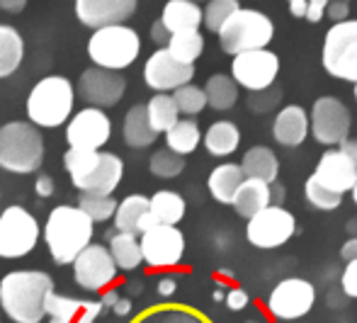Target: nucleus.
<instances>
[{"mask_svg": "<svg viewBox=\"0 0 357 323\" xmlns=\"http://www.w3.org/2000/svg\"><path fill=\"white\" fill-rule=\"evenodd\" d=\"M112 122L100 107H85L66 124L68 149L78 151H100L109 141Z\"/></svg>", "mask_w": 357, "mask_h": 323, "instance_id": "obj_16", "label": "nucleus"}, {"mask_svg": "<svg viewBox=\"0 0 357 323\" xmlns=\"http://www.w3.org/2000/svg\"><path fill=\"white\" fill-rule=\"evenodd\" d=\"M289 3V13L291 17H306V10H309V0H287Z\"/></svg>", "mask_w": 357, "mask_h": 323, "instance_id": "obj_48", "label": "nucleus"}, {"mask_svg": "<svg viewBox=\"0 0 357 323\" xmlns=\"http://www.w3.org/2000/svg\"><path fill=\"white\" fill-rule=\"evenodd\" d=\"M39 241V224L24 206H8L0 214V258H22Z\"/></svg>", "mask_w": 357, "mask_h": 323, "instance_id": "obj_9", "label": "nucleus"}, {"mask_svg": "<svg viewBox=\"0 0 357 323\" xmlns=\"http://www.w3.org/2000/svg\"><path fill=\"white\" fill-rule=\"evenodd\" d=\"M117 270L119 267L114 262L112 253H109V248L98 243H90L73 262L75 282L88 292H98L102 287H107L117 277Z\"/></svg>", "mask_w": 357, "mask_h": 323, "instance_id": "obj_18", "label": "nucleus"}, {"mask_svg": "<svg viewBox=\"0 0 357 323\" xmlns=\"http://www.w3.org/2000/svg\"><path fill=\"white\" fill-rule=\"evenodd\" d=\"M245 178L250 180H263V183H278L280 175V160L268 146H253L245 151L243 160H241Z\"/></svg>", "mask_w": 357, "mask_h": 323, "instance_id": "obj_28", "label": "nucleus"}, {"mask_svg": "<svg viewBox=\"0 0 357 323\" xmlns=\"http://www.w3.org/2000/svg\"><path fill=\"white\" fill-rule=\"evenodd\" d=\"M124 90H127V80L119 70H107L93 66V68L83 70L78 80V95L85 105L90 107H114L122 100Z\"/></svg>", "mask_w": 357, "mask_h": 323, "instance_id": "obj_14", "label": "nucleus"}, {"mask_svg": "<svg viewBox=\"0 0 357 323\" xmlns=\"http://www.w3.org/2000/svg\"><path fill=\"white\" fill-rule=\"evenodd\" d=\"M95 221L80 206H54L44 226V241L56 265L75 262L90 246Z\"/></svg>", "mask_w": 357, "mask_h": 323, "instance_id": "obj_2", "label": "nucleus"}, {"mask_svg": "<svg viewBox=\"0 0 357 323\" xmlns=\"http://www.w3.org/2000/svg\"><path fill=\"white\" fill-rule=\"evenodd\" d=\"M241 10V3L238 0H209L204 5V27L209 32L219 34L224 29V24L234 17L236 13Z\"/></svg>", "mask_w": 357, "mask_h": 323, "instance_id": "obj_38", "label": "nucleus"}, {"mask_svg": "<svg viewBox=\"0 0 357 323\" xmlns=\"http://www.w3.org/2000/svg\"><path fill=\"white\" fill-rule=\"evenodd\" d=\"M350 110L333 95H324L311 107V134L319 144L343 146L350 134Z\"/></svg>", "mask_w": 357, "mask_h": 323, "instance_id": "obj_10", "label": "nucleus"}, {"mask_svg": "<svg viewBox=\"0 0 357 323\" xmlns=\"http://www.w3.org/2000/svg\"><path fill=\"white\" fill-rule=\"evenodd\" d=\"M355 100H357V83H355Z\"/></svg>", "mask_w": 357, "mask_h": 323, "instance_id": "obj_61", "label": "nucleus"}, {"mask_svg": "<svg viewBox=\"0 0 357 323\" xmlns=\"http://www.w3.org/2000/svg\"><path fill=\"white\" fill-rule=\"evenodd\" d=\"M78 206L90 216L93 221H107L114 219L119 202L112 195H100V193H80Z\"/></svg>", "mask_w": 357, "mask_h": 323, "instance_id": "obj_37", "label": "nucleus"}, {"mask_svg": "<svg viewBox=\"0 0 357 323\" xmlns=\"http://www.w3.org/2000/svg\"><path fill=\"white\" fill-rule=\"evenodd\" d=\"M175 287H178L175 277H163V280L158 282V294L160 296H173L175 294Z\"/></svg>", "mask_w": 357, "mask_h": 323, "instance_id": "obj_50", "label": "nucleus"}, {"mask_svg": "<svg viewBox=\"0 0 357 323\" xmlns=\"http://www.w3.org/2000/svg\"><path fill=\"white\" fill-rule=\"evenodd\" d=\"M278 73H280V59L270 49H255V52L238 54L231 61V75L248 93L268 90L270 85H275Z\"/></svg>", "mask_w": 357, "mask_h": 323, "instance_id": "obj_12", "label": "nucleus"}, {"mask_svg": "<svg viewBox=\"0 0 357 323\" xmlns=\"http://www.w3.org/2000/svg\"><path fill=\"white\" fill-rule=\"evenodd\" d=\"M142 54V39L132 27L109 24L100 27L88 39V57L100 68L122 70L132 66Z\"/></svg>", "mask_w": 357, "mask_h": 323, "instance_id": "obj_6", "label": "nucleus"}, {"mask_svg": "<svg viewBox=\"0 0 357 323\" xmlns=\"http://www.w3.org/2000/svg\"><path fill=\"white\" fill-rule=\"evenodd\" d=\"M353 202L357 204V183H355V188H353Z\"/></svg>", "mask_w": 357, "mask_h": 323, "instance_id": "obj_59", "label": "nucleus"}, {"mask_svg": "<svg viewBox=\"0 0 357 323\" xmlns=\"http://www.w3.org/2000/svg\"><path fill=\"white\" fill-rule=\"evenodd\" d=\"M275 37V24L265 13L241 8L219 32L221 49L231 57L265 49Z\"/></svg>", "mask_w": 357, "mask_h": 323, "instance_id": "obj_7", "label": "nucleus"}, {"mask_svg": "<svg viewBox=\"0 0 357 323\" xmlns=\"http://www.w3.org/2000/svg\"><path fill=\"white\" fill-rule=\"evenodd\" d=\"M122 136H124V144H127L129 149H146V146L153 144L158 131L151 127L146 105H134V107L124 114Z\"/></svg>", "mask_w": 357, "mask_h": 323, "instance_id": "obj_27", "label": "nucleus"}, {"mask_svg": "<svg viewBox=\"0 0 357 323\" xmlns=\"http://www.w3.org/2000/svg\"><path fill=\"white\" fill-rule=\"evenodd\" d=\"M340 149H343L345 153H348L350 158L355 160V165H357V139H348V141H345L343 146H340Z\"/></svg>", "mask_w": 357, "mask_h": 323, "instance_id": "obj_53", "label": "nucleus"}, {"mask_svg": "<svg viewBox=\"0 0 357 323\" xmlns=\"http://www.w3.org/2000/svg\"><path fill=\"white\" fill-rule=\"evenodd\" d=\"M304 193H306V200H309V204L316 206V209H321V211L338 209L340 202H343V195H338V193H333V190L324 188V185H321L319 180L314 178V175H309V180H306Z\"/></svg>", "mask_w": 357, "mask_h": 323, "instance_id": "obj_40", "label": "nucleus"}, {"mask_svg": "<svg viewBox=\"0 0 357 323\" xmlns=\"http://www.w3.org/2000/svg\"><path fill=\"white\" fill-rule=\"evenodd\" d=\"M109 241V253H112L114 262H117L119 270H137L144 262V253H142V241L137 239V234H124V231H117L107 234Z\"/></svg>", "mask_w": 357, "mask_h": 323, "instance_id": "obj_29", "label": "nucleus"}, {"mask_svg": "<svg viewBox=\"0 0 357 323\" xmlns=\"http://www.w3.org/2000/svg\"><path fill=\"white\" fill-rule=\"evenodd\" d=\"M340 255H343V260H357V236H353L350 241H345V246L340 248Z\"/></svg>", "mask_w": 357, "mask_h": 323, "instance_id": "obj_51", "label": "nucleus"}, {"mask_svg": "<svg viewBox=\"0 0 357 323\" xmlns=\"http://www.w3.org/2000/svg\"><path fill=\"white\" fill-rule=\"evenodd\" d=\"M63 168L71 175V183L80 193L112 195L124 175V163L119 156L107 151H78L68 149L63 156Z\"/></svg>", "mask_w": 357, "mask_h": 323, "instance_id": "obj_3", "label": "nucleus"}, {"mask_svg": "<svg viewBox=\"0 0 357 323\" xmlns=\"http://www.w3.org/2000/svg\"><path fill=\"white\" fill-rule=\"evenodd\" d=\"M146 110H149V119H151V127L155 131H170L175 124L180 122V110L178 103H175L173 95L168 93H155L153 98L146 103Z\"/></svg>", "mask_w": 357, "mask_h": 323, "instance_id": "obj_33", "label": "nucleus"}, {"mask_svg": "<svg viewBox=\"0 0 357 323\" xmlns=\"http://www.w3.org/2000/svg\"><path fill=\"white\" fill-rule=\"evenodd\" d=\"M245 183V173L241 165L236 163H221L209 173V193L216 202L221 204H234V197L241 190V185Z\"/></svg>", "mask_w": 357, "mask_h": 323, "instance_id": "obj_26", "label": "nucleus"}, {"mask_svg": "<svg viewBox=\"0 0 357 323\" xmlns=\"http://www.w3.org/2000/svg\"><path fill=\"white\" fill-rule=\"evenodd\" d=\"M340 285H343L345 296H350V299H357V260L348 262L343 277H340Z\"/></svg>", "mask_w": 357, "mask_h": 323, "instance_id": "obj_43", "label": "nucleus"}, {"mask_svg": "<svg viewBox=\"0 0 357 323\" xmlns=\"http://www.w3.org/2000/svg\"><path fill=\"white\" fill-rule=\"evenodd\" d=\"M149 168H151V173L158 175V178H178L185 170V156L175 153V151H170V149L155 151L149 160Z\"/></svg>", "mask_w": 357, "mask_h": 323, "instance_id": "obj_39", "label": "nucleus"}, {"mask_svg": "<svg viewBox=\"0 0 357 323\" xmlns=\"http://www.w3.org/2000/svg\"><path fill=\"white\" fill-rule=\"evenodd\" d=\"M170 37H173V34H170V29L165 27L160 17L155 20L153 24H151V39H153V44H158V47H168Z\"/></svg>", "mask_w": 357, "mask_h": 323, "instance_id": "obj_47", "label": "nucleus"}, {"mask_svg": "<svg viewBox=\"0 0 357 323\" xmlns=\"http://www.w3.org/2000/svg\"><path fill=\"white\" fill-rule=\"evenodd\" d=\"M139 0H75V15L85 27L124 24L137 13Z\"/></svg>", "mask_w": 357, "mask_h": 323, "instance_id": "obj_20", "label": "nucleus"}, {"mask_svg": "<svg viewBox=\"0 0 357 323\" xmlns=\"http://www.w3.org/2000/svg\"><path fill=\"white\" fill-rule=\"evenodd\" d=\"M195 3H209V0H195Z\"/></svg>", "mask_w": 357, "mask_h": 323, "instance_id": "obj_60", "label": "nucleus"}, {"mask_svg": "<svg viewBox=\"0 0 357 323\" xmlns=\"http://www.w3.org/2000/svg\"><path fill=\"white\" fill-rule=\"evenodd\" d=\"M328 5H331V0H309L306 20H309L311 24H319L321 20L326 17V13H328Z\"/></svg>", "mask_w": 357, "mask_h": 323, "instance_id": "obj_46", "label": "nucleus"}, {"mask_svg": "<svg viewBox=\"0 0 357 323\" xmlns=\"http://www.w3.org/2000/svg\"><path fill=\"white\" fill-rule=\"evenodd\" d=\"M204 93H207L209 107L226 112L236 105L238 100V83L234 80V75L226 73H214L209 75V80L204 83Z\"/></svg>", "mask_w": 357, "mask_h": 323, "instance_id": "obj_32", "label": "nucleus"}, {"mask_svg": "<svg viewBox=\"0 0 357 323\" xmlns=\"http://www.w3.org/2000/svg\"><path fill=\"white\" fill-rule=\"evenodd\" d=\"M270 190H273V202L275 204H280V202L284 200V188L282 185H270Z\"/></svg>", "mask_w": 357, "mask_h": 323, "instance_id": "obj_55", "label": "nucleus"}, {"mask_svg": "<svg viewBox=\"0 0 357 323\" xmlns=\"http://www.w3.org/2000/svg\"><path fill=\"white\" fill-rule=\"evenodd\" d=\"M173 98H175V103H178L180 114H188V117H195V114H199L209 105L204 88H197V85H190V83L175 90Z\"/></svg>", "mask_w": 357, "mask_h": 323, "instance_id": "obj_41", "label": "nucleus"}, {"mask_svg": "<svg viewBox=\"0 0 357 323\" xmlns=\"http://www.w3.org/2000/svg\"><path fill=\"white\" fill-rule=\"evenodd\" d=\"M73 83L63 75H47L27 95V117L37 127L56 129L73 112Z\"/></svg>", "mask_w": 357, "mask_h": 323, "instance_id": "obj_4", "label": "nucleus"}, {"mask_svg": "<svg viewBox=\"0 0 357 323\" xmlns=\"http://www.w3.org/2000/svg\"><path fill=\"white\" fill-rule=\"evenodd\" d=\"M348 231H350V236H357V216H355V219H350Z\"/></svg>", "mask_w": 357, "mask_h": 323, "instance_id": "obj_58", "label": "nucleus"}, {"mask_svg": "<svg viewBox=\"0 0 357 323\" xmlns=\"http://www.w3.org/2000/svg\"><path fill=\"white\" fill-rule=\"evenodd\" d=\"M202 139L204 136H202L199 124L195 122V119H180L173 129L165 131V144H168V149L175 151V153H180V156L192 153Z\"/></svg>", "mask_w": 357, "mask_h": 323, "instance_id": "obj_34", "label": "nucleus"}, {"mask_svg": "<svg viewBox=\"0 0 357 323\" xmlns=\"http://www.w3.org/2000/svg\"><path fill=\"white\" fill-rule=\"evenodd\" d=\"M37 195L39 197H52L54 195V180L49 175H42L37 180Z\"/></svg>", "mask_w": 357, "mask_h": 323, "instance_id": "obj_49", "label": "nucleus"}, {"mask_svg": "<svg viewBox=\"0 0 357 323\" xmlns=\"http://www.w3.org/2000/svg\"><path fill=\"white\" fill-rule=\"evenodd\" d=\"M311 175L324 188L333 190L338 195H345V193H353L357 183V165L343 149H328L321 156L319 165H316V170Z\"/></svg>", "mask_w": 357, "mask_h": 323, "instance_id": "obj_19", "label": "nucleus"}, {"mask_svg": "<svg viewBox=\"0 0 357 323\" xmlns=\"http://www.w3.org/2000/svg\"><path fill=\"white\" fill-rule=\"evenodd\" d=\"M54 280L39 270L8 272L0 282V306L15 323H39L47 314Z\"/></svg>", "mask_w": 357, "mask_h": 323, "instance_id": "obj_1", "label": "nucleus"}, {"mask_svg": "<svg viewBox=\"0 0 357 323\" xmlns=\"http://www.w3.org/2000/svg\"><path fill=\"white\" fill-rule=\"evenodd\" d=\"M195 78V63H183L168 52L158 49L144 66V80L155 93H175Z\"/></svg>", "mask_w": 357, "mask_h": 323, "instance_id": "obj_15", "label": "nucleus"}, {"mask_svg": "<svg viewBox=\"0 0 357 323\" xmlns=\"http://www.w3.org/2000/svg\"><path fill=\"white\" fill-rule=\"evenodd\" d=\"M280 103H282V88H278V85H270L268 90H260V93H250L248 110H250V112L265 114V112H273V110L278 107Z\"/></svg>", "mask_w": 357, "mask_h": 323, "instance_id": "obj_42", "label": "nucleus"}, {"mask_svg": "<svg viewBox=\"0 0 357 323\" xmlns=\"http://www.w3.org/2000/svg\"><path fill=\"white\" fill-rule=\"evenodd\" d=\"M24 5H27V0H0V10H5V13H22Z\"/></svg>", "mask_w": 357, "mask_h": 323, "instance_id": "obj_52", "label": "nucleus"}, {"mask_svg": "<svg viewBox=\"0 0 357 323\" xmlns=\"http://www.w3.org/2000/svg\"><path fill=\"white\" fill-rule=\"evenodd\" d=\"M311 131V114H306L304 107L299 105H287L278 112L273 122V136L278 144L287 146V149H294L306 141Z\"/></svg>", "mask_w": 357, "mask_h": 323, "instance_id": "obj_23", "label": "nucleus"}, {"mask_svg": "<svg viewBox=\"0 0 357 323\" xmlns=\"http://www.w3.org/2000/svg\"><path fill=\"white\" fill-rule=\"evenodd\" d=\"M158 226V219L151 211V200L144 195H129L119 202L114 214V229L124 234H146L149 229Z\"/></svg>", "mask_w": 357, "mask_h": 323, "instance_id": "obj_22", "label": "nucleus"}, {"mask_svg": "<svg viewBox=\"0 0 357 323\" xmlns=\"http://www.w3.org/2000/svg\"><path fill=\"white\" fill-rule=\"evenodd\" d=\"M165 49H168L178 61L195 63L204 52V37L199 34V29H192V32H178L170 37V44Z\"/></svg>", "mask_w": 357, "mask_h": 323, "instance_id": "obj_36", "label": "nucleus"}, {"mask_svg": "<svg viewBox=\"0 0 357 323\" xmlns=\"http://www.w3.org/2000/svg\"><path fill=\"white\" fill-rule=\"evenodd\" d=\"M160 20L170 29V34L192 32L204 24V8H199V3L195 0H168Z\"/></svg>", "mask_w": 357, "mask_h": 323, "instance_id": "obj_24", "label": "nucleus"}, {"mask_svg": "<svg viewBox=\"0 0 357 323\" xmlns=\"http://www.w3.org/2000/svg\"><path fill=\"white\" fill-rule=\"evenodd\" d=\"M324 68L333 78L357 83V20H345L326 32Z\"/></svg>", "mask_w": 357, "mask_h": 323, "instance_id": "obj_8", "label": "nucleus"}, {"mask_svg": "<svg viewBox=\"0 0 357 323\" xmlns=\"http://www.w3.org/2000/svg\"><path fill=\"white\" fill-rule=\"evenodd\" d=\"M316 301V290L309 280H299V277H289L282 280L268 296V311L275 319L294 321L301 319L311 311Z\"/></svg>", "mask_w": 357, "mask_h": 323, "instance_id": "obj_13", "label": "nucleus"}, {"mask_svg": "<svg viewBox=\"0 0 357 323\" xmlns=\"http://www.w3.org/2000/svg\"><path fill=\"white\" fill-rule=\"evenodd\" d=\"M151 211L158 219V224L175 226L185 216V200L173 190H160L151 197Z\"/></svg>", "mask_w": 357, "mask_h": 323, "instance_id": "obj_35", "label": "nucleus"}, {"mask_svg": "<svg viewBox=\"0 0 357 323\" xmlns=\"http://www.w3.org/2000/svg\"><path fill=\"white\" fill-rule=\"evenodd\" d=\"M24 59L22 34L10 24H0V78H8L20 68Z\"/></svg>", "mask_w": 357, "mask_h": 323, "instance_id": "obj_30", "label": "nucleus"}, {"mask_svg": "<svg viewBox=\"0 0 357 323\" xmlns=\"http://www.w3.org/2000/svg\"><path fill=\"white\" fill-rule=\"evenodd\" d=\"M248 301H250V296H248V292L245 290H229L226 292V306H229L231 311H241V309H245L248 306Z\"/></svg>", "mask_w": 357, "mask_h": 323, "instance_id": "obj_45", "label": "nucleus"}, {"mask_svg": "<svg viewBox=\"0 0 357 323\" xmlns=\"http://www.w3.org/2000/svg\"><path fill=\"white\" fill-rule=\"evenodd\" d=\"M326 17H328L333 24H338V22H345V20H350V3H348V0H331L328 13H326Z\"/></svg>", "mask_w": 357, "mask_h": 323, "instance_id": "obj_44", "label": "nucleus"}, {"mask_svg": "<svg viewBox=\"0 0 357 323\" xmlns=\"http://www.w3.org/2000/svg\"><path fill=\"white\" fill-rule=\"evenodd\" d=\"M204 149L216 158L231 156L241 144V131L234 122H214L204 134Z\"/></svg>", "mask_w": 357, "mask_h": 323, "instance_id": "obj_31", "label": "nucleus"}, {"mask_svg": "<svg viewBox=\"0 0 357 323\" xmlns=\"http://www.w3.org/2000/svg\"><path fill=\"white\" fill-rule=\"evenodd\" d=\"M214 301H226V292L221 290V287H219V290L214 292Z\"/></svg>", "mask_w": 357, "mask_h": 323, "instance_id": "obj_57", "label": "nucleus"}, {"mask_svg": "<svg viewBox=\"0 0 357 323\" xmlns=\"http://www.w3.org/2000/svg\"><path fill=\"white\" fill-rule=\"evenodd\" d=\"M102 306V301L71 299V296H61L52 292L47 299V314L49 323H95Z\"/></svg>", "mask_w": 357, "mask_h": 323, "instance_id": "obj_21", "label": "nucleus"}, {"mask_svg": "<svg viewBox=\"0 0 357 323\" xmlns=\"http://www.w3.org/2000/svg\"><path fill=\"white\" fill-rule=\"evenodd\" d=\"M248 323H258V321H248Z\"/></svg>", "mask_w": 357, "mask_h": 323, "instance_id": "obj_62", "label": "nucleus"}, {"mask_svg": "<svg viewBox=\"0 0 357 323\" xmlns=\"http://www.w3.org/2000/svg\"><path fill=\"white\" fill-rule=\"evenodd\" d=\"M270 204H273V190H270V183H263V180L245 178V183L234 197V209L243 219H253Z\"/></svg>", "mask_w": 357, "mask_h": 323, "instance_id": "obj_25", "label": "nucleus"}, {"mask_svg": "<svg viewBox=\"0 0 357 323\" xmlns=\"http://www.w3.org/2000/svg\"><path fill=\"white\" fill-rule=\"evenodd\" d=\"M294 231H296L294 214L280 204H270L268 209H263L253 219H248V226H245L248 241L255 248H263V250L284 246L294 236Z\"/></svg>", "mask_w": 357, "mask_h": 323, "instance_id": "obj_11", "label": "nucleus"}, {"mask_svg": "<svg viewBox=\"0 0 357 323\" xmlns=\"http://www.w3.org/2000/svg\"><path fill=\"white\" fill-rule=\"evenodd\" d=\"M117 301H119V294H117V292H109V294H105V301H102V304H105V306H114Z\"/></svg>", "mask_w": 357, "mask_h": 323, "instance_id": "obj_56", "label": "nucleus"}, {"mask_svg": "<svg viewBox=\"0 0 357 323\" xmlns=\"http://www.w3.org/2000/svg\"><path fill=\"white\" fill-rule=\"evenodd\" d=\"M44 139L37 124L8 122L0 127V168L27 175L42 165Z\"/></svg>", "mask_w": 357, "mask_h": 323, "instance_id": "obj_5", "label": "nucleus"}, {"mask_svg": "<svg viewBox=\"0 0 357 323\" xmlns=\"http://www.w3.org/2000/svg\"><path fill=\"white\" fill-rule=\"evenodd\" d=\"M114 311H117L119 316L129 314V311H132V301H129V299H119L117 304H114Z\"/></svg>", "mask_w": 357, "mask_h": 323, "instance_id": "obj_54", "label": "nucleus"}, {"mask_svg": "<svg viewBox=\"0 0 357 323\" xmlns=\"http://www.w3.org/2000/svg\"><path fill=\"white\" fill-rule=\"evenodd\" d=\"M142 253L149 267H175L183 260L185 236L178 226L158 224L142 234Z\"/></svg>", "mask_w": 357, "mask_h": 323, "instance_id": "obj_17", "label": "nucleus"}]
</instances>
